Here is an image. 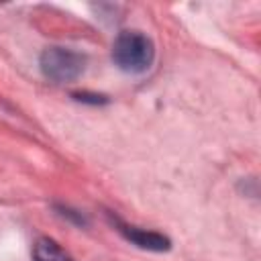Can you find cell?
I'll use <instances>...</instances> for the list:
<instances>
[{"label": "cell", "mask_w": 261, "mask_h": 261, "mask_svg": "<svg viewBox=\"0 0 261 261\" xmlns=\"http://www.w3.org/2000/svg\"><path fill=\"white\" fill-rule=\"evenodd\" d=\"M155 59L153 41L141 31H122L112 43V61L126 73H143Z\"/></svg>", "instance_id": "1"}, {"label": "cell", "mask_w": 261, "mask_h": 261, "mask_svg": "<svg viewBox=\"0 0 261 261\" xmlns=\"http://www.w3.org/2000/svg\"><path fill=\"white\" fill-rule=\"evenodd\" d=\"M41 71L55 84H67L77 80L86 69V57L67 47H47L39 59Z\"/></svg>", "instance_id": "2"}, {"label": "cell", "mask_w": 261, "mask_h": 261, "mask_svg": "<svg viewBox=\"0 0 261 261\" xmlns=\"http://www.w3.org/2000/svg\"><path fill=\"white\" fill-rule=\"evenodd\" d=\"M118 232L130 241L133 245L141 247V249H147V251H167L169 249V239L159 234V232H153V230H143L139 226H128L120 220H114Z\"/></svg>", "instance_id": "3"}, {"label": "cell", "mask_w": 261, "mask_h": 261, "mask_svg": "<svg viewBox=\"0 0 261 261\" xmlns=\"http://www.w3.org/2000/svg\"><path fill=\"white\" fill-rule=\"evenodd\" d=\"M33 261H75L67 251L61 249L59 243H55L49 237H41L33 247Z\"/></svg>", "instance_id": "4"}, {"label": "cell", "mask_w": 261, "mask_h": 261, "mask_svg": "<svg viewBox=\"0 0 261 261\" xmlns=\"http://www.w3.org/2000/svg\"><path fill=\"white\" fill-rule=\"evenodd\" d=\"M73 96H75V100H80V102H92V104H98V102H106V100H104V96L86 94V92H82V94H73Z\"/></svg>", "instance_id": "5"}]
</instances>
